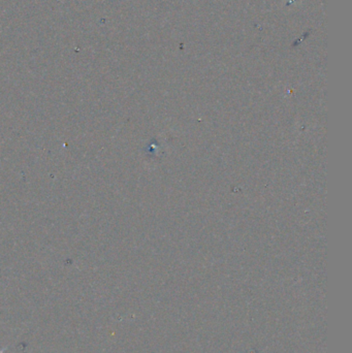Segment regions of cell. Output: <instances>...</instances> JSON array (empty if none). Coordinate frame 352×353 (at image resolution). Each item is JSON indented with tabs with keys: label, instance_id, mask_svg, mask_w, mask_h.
Listing matches in <instances>:
<instances>
[{
	"label": "cell",
	"instance_id": "6da1fadb",
	"mask_svg": "<svg viewBox=\"0 0 352 353\" xmlns=\"http://www.w3.org/2000/svg\"><path fill=\"white\" fill-rule=\"evenodd\" d=\"M7 349H8V347H5V348H3V349H0V353H5Z\"/></svg>",
	"mask_w": 352,
	"mask_h": 353
}]
</instances>
